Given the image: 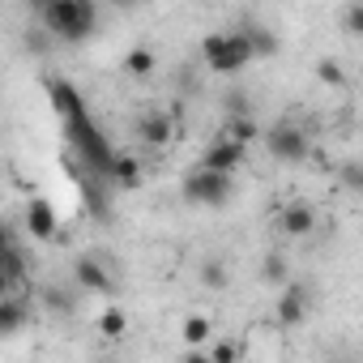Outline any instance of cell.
<instances>
[{
	"label": "cell",
	"instance_id": "1",
	"mask_svg": "<svg viewBox=\"0 0 363 363\" xmlns=\"http://www.w3.org/2000/svg\"><path fill=\"white\" fill-rule=\"evenodd\" d=\"M39 22L60 43H86L99 30V5L94 0H52V5L39 13Z\"/></svg>",
	"mask_w": 363,
	"mask_h": 363
},
{
	"label": "cell",
	"instance_id": "2",
	"mask_svg": "<svg viewBox=\"0 0 363 363\" xmlns=\"http://www.w3.org/2000/svg\"><path fill=\"white\" fill-rule=\"evenodd\" d=\"M65 137H69V150L94 171V175H103V179H111V162H116V154L120 150H111V141L103 137V128L90 120V111H82V116H73V120H65Z\"/></svg>",
	"mask_w": 363,
	"mask_h": 363
},
{
	"label": "cell",
	"instance_id": "3",
	"mask_svg": "<svg viewBox=\"0 0 363 363\" xmlns=\"http://www.w3.org/2000/svg\"><path fill=\"white\" fill-rule=\"evenodd\" d=\"M201 60H206L210 73L235 77V73H244V69L257 60V52H252L248 30L240 26V30H231V35H206V39H201Z\"/></svg>",
	"mask_w": 363,
	"mask_h": 363
},
{
	"label": "cell",
	"instance_id": "4",
	"mask_svg": "<svg viewBox=\"0 0 363 363\" xmlns=\"http://www.w3.org/2000/svg\"><path fill=\"white\" fill-rule=\"evenodd\" d=\"M179 193H184L189 206H210V210H218V206H227L231 193H235V171L197 167V171L184 179V184H179Z\"/></svg>",
	"mask_w": 363,
	"mask_h": 363
},
{
	"label": "cell",
	"instance_id": "5",
	"mask_svg": "<svg viewBox=\"0 0 363 363\" xmlns=\"http://www.w3.org/2000/svg\"><path fill=\"white\" fill-rule=\"evenodd\" d=\"M265 150H269V158H278V162H286V167H295V162H303L308 158V133L299 128V124H291V120H282V124H274L269 133H265Z\"/></svg>",
	"mask_w": 363,
	"mask_h": 363
},
{
	"label": "cell",
	"instance_id": "6",
	"mask_svg": "<svg viewBox=\"0 0 363 363\" xmlns=\"http://www.w3.org/2000/svg\"><path fill=\"white\" fill-rule=\"evenodd\" d=\"M26 235L30 240H56L60 235V214L48 197H30L26 201Z\"/></svg>",
	"mask_w": 363,
	"mask_h": 363
},
{
	"label": "cell",
	"instance_id": "7",
	"mask_svg": "<svg viewBox=\"0 0 363 363\" xmlns=\"http://www.w3.org/2000/svg\"><path fill=\"white\" fill-rule=\"evenodd\" d=\"M308 308H312V291L303 282H286L282 295H278V325H286V329L303 325L308 320Z\"/></svg>",
	"mask_w": 363,
	"mask_h": 363
},
{
	"label": "cell",
	"instance_id": "8",
	"mask_svg": "<svg viewBox=\"0 0 363 363\" xmlns=\"http://www.w3.org/2000/svg\"><path fill=\"white\" fill-rule=\"evenodd\" d=\"M244 158H248V145L223 133V137L201 154V167H210V171H240V167H244Z\"/></svg>",
	"mask_w": 363,
	"mask_h": 363
},
{
	"label": "cell",
	"instance_id": "9",
	"mask_svg": "<svg viewBox=\"0 0 363 363\" xmlns=\"http://www.w3.org/2000/svg\"><path fill=\"white\" fill-rule=\"evenodd\" d=\"M43 90H48V99H52V107H56L60 124L86 111V103H82V94H77V86H73V82H65V77H43Z\"/></svg>",
	"mask_w": 363,
	"mask_h": 363
},
{
	"label": "cell",
	"instance_id": "10",
	"mask_svg": "<svg viewBox=\"0 0 363 363\" xmlns=\"http://www.w3.org/2000/svg\"><path fill=\"white\" fill-rule=\"evenodd\" d=\"M73 278H77V286H82V291L116 295V282H111V274H107V265H103L99 257H77V261H73Z\"/></svg>",
	"mask_w": 363,
	"mask_h": 363
},
{
	"label": "cell",
	"instance_id": "11",
	"mask_svg": "<svg viewBox=\"0 0 363 363\" xmlns=\"http://www.w3.org/2000/svg\"><path fill=\"white\" fill-rule=\"evenodd\" d=\"M22 278H26V252H22V244H18V235H13V227H9V231H5V269H0V291H5V295H18Z\"/></svg>",
	"mask_w": 363,
	"mask_h": 363
},
{
	"label": "cell",
	"instance_id": "12",
	"mask_svg": "<svg viewBox=\"0 0 363 363\" xmlns=\"http://www.w3.org/2000/svg\"><path fill=\"white\" fill-rule=\"evenodd\" d=\"M171 137H175V120H171L167 111H150V116L137 120V141H141V145L162 150V145H171Z\"/></svg>",
	"mask_w": 363,
	"mask_h": 363
},
{
	"label": "cell",
	"instance_id": "13",
	"mask_svg": "<svg viewBox=\"0 0 363 363\" xmlns=\"http://www.w3.org/2000/svg\"><path fill=\"white\" fill-rule=\"evenodd\" d=\"M278 227H282V235L303 240V235H312V231H316V210H312L308 201H291V206L278 214Z\"/></svg>",
	"mask_w": 363,
	"mask_h": 363
},
{
	"label": "cell",
	"instance_id": "14",
	"mask_svg": "<svg viewBox=\"0 0 363 363\" xmlns=\"http://www.w3.org/2000/svg\"><path fill=\"white\" fill-rule=\"evenodd\" d=\"M26 320H30V303L22 295H5V299H0V337L22 333Z\"/></svg>",
	"mask_w": 363,
	"mask_h": 363
},
{
	"label": "cell",
	"instance_id": "15",
	"mask_svg": "<svg viewBox=\"0 0 363 363\" xmlns=\"http://www.w3.org/2000/svg\"><path fill=\"white\" fill-rule=\"evenodd\" d=\"M111 184L116 189H137L141 184V162L133 154H116V162H111Z\"/></svg>",
	"mask_w": 363,
	"mask_h": 363
},
{
	"label": "cell",
	"instance_id": "16",
	"mask_svg": "<svg viewBox=\"0 0 363 363\" xmlns=\"http://www.w3.org/2000/svg\"><path fill=\"white\" fill-rule=\"evenodd\" d=\"M261 282L274 286V291H282V286L291 282V261H286L282 252H269V257L261 261Z\"/></svg>",
	"mask_w": 363,
	"mask_h": 363
},
{
	"label": "cell",
	"instance_id": "17",
	"mask_svg": "<svg viewBox=\"0 0 363 363\" xmlns=\"http://www.w3.org/2000/svg\"><path fill=\"white\" fill-rule=\"evenodd\" d=\"M244 30H248V39H252L257 60H274V56H278V35H274V30H265V26H257V22H244Z\"/></svg>",
	"mask_w": 363,
	"mask_h": 363
},
{
	"label": "cell",
	"instance_id": "18",
	"mask_svg": "<svg viewBox=\"0 0 363 363\" xmlns=\"http://www.w3.org/2000/svg\"><path fill=\"white\" fill-rule=\"evenodd\" d=\"M39 303H43L48 312H56V316H73V312H77V299H73L65 286H43Z\"/></svg>",
	"mask_w": 363,
	"mask_h": 363
},
{
	"label": "cell",
	"instance_id": "19",
	"mask_svg": "<svg viewBox=\"0 0 363 363\" xmlns=\"http://www.w3.org/2000/svg\"><path fill=\"white\" fill-rule=\"evenodd\" d=\"M154 52L150 48H133L128 56H124V73H133V77H145V73H154Z\"/></svg>",
	"mask_w": 363,
	"mask_h": 363
},
{
	"label": "cell",
	"instance_id": "20",
	"mask_svg": "<svg viewBox=\"0 0 363 363\" xmlns=\"http://www.w3.org/2000/svg\"><path fill=\"white\" fill-rule=\"evenodd\" d=\"M197 274H201V282H206V291H223V286H227V265H223L218 257H206Z\"/></svg>",
	"mask_w": 363,
	"mask_h": 363
},
{
	"label": "cell",
	"instance_id": "21",
	"mask_svg": "<svg viewBox=\"0 0 363 363\" xmlns=\"http://www.w3.org/2000/svg\"><path fill=\"white\" fill-rule=\"evenodd\" d=\"M210 333H214V320H210V316H189V320H184V342H189V346H206Z\"/></svg>",
	"mask_w": 363,
	"mask_h": 363
},
{
	"label": "cell",
	"instance_id": "22",
	"mask_svg": "<svg viewBox=\"0 0 363 363\" xmlns=\"http://www.w3.org/2000/svg\"><path fill=\"white\" fill-rule=\"evenodd\" d=\"M337 184L346 189V193H354V197H363V162H342L337 167Z\"/></svg>",
	"mask_w": 363,
	"mask_h": 363
},
{
	"label": "cell",
	"instance_id": "23",
	"mask_svg": "<svg viewBox=\"0 0 363 363\" xmlns=\"http://www.w3.org/2000/svg\"><path fill=\"white\" fill-rule=\"evenodd\" d=\"M227 137L252 145V141H257V120H252V116H227Z\"/></svg>",
	"mask_w": 363,
	"mask_h": 363
},
{
	"label": "cell",
	"instance_id": "24",
	"mask_svg": "<svg viewBox=\"0 0 363 363\" xmlns=\"http://www.w3.org/2000/svg\"><path fill=\"white\" fill-rule=\"evenodd\" d=\"M99 329H103V337H124V329H128V316H124L120 308H103V316H99Z\"/></svg>",
	"mask_w": 363,
	"mask_h": 363
},
{
	"label": "cell",
	"instance_id": "25",
	"mask_svg": "<svg viewBox=\"0 0 363 363\" xmlns=\"http://www.w3.org/2000/svg\"><path fill=\"white\" fill-rule=\"evenodd\" d=\"M316 77H320L325 86H333V90H346V69H342L337 60H320V65H316Z\"/></svg>",
	"mask_w": 363,
	"mask_h": 363
},
{
	"label": "cell",
	"instance_id": "26",
	"mask_svg": "<svg viewBox=\"0 0 363 363\" xmlns=\"http://www.w3.org/2000/svg\"><path fill=\"white\" fill-rule=\"evenodd\" d=\"M223 111H227V116H252V103H248L244 90H227V94H223Z\"/></svg>",
	"mask_w": 363,
	"mask_h": 363
},
{
	"label": "cell",
	"instance_id": "27",
	"mask_svg": "<svg viewBox=\"0 0 363 363\" xmlns=\"http://www.w3.org/2000/svg\"><path fill=\"white\" fill-rule=\"evenodd\" d=\"M342 26H346L354 39H363V0H350V5H346V13H342Z\"/></svg>",
	"mask_w": 363,
	"mask_h": 363
},
{
	"label": "cell",
	"instance_id": "28",
	"mask_svg": "<svg viewBox=\"0 0 363 363\" xmlns=\"http://www.w3.org/2000/svg\"><path fill=\"white\" fill-rule=\"evenodd\" d=\"M240 359V346L235 342H218V346H210V363H235Z\"/></svg>",
	"mask_w": 363,
	"mask_h": 363
},
{
	"label": "cell",
	"instance_id": "29",
	"mask_svg": "<svg viewBox=\"0 0 363 363\" xmlns=\"http://www.w3.org/2000/svg\"><path fill=\"white\" fill-rule=\"evenodd\" d=\"M107 5H111V9H120V13H133L141 0H107Z\"/></svg>",
	"mask_w": 363,
	"mask_h": 363
},
{
	"label": "cell",
	"instance_id": "30",
	"mask_svg": "<svg viewBox=\"0 0 363 363\" xmlns=\"http://www.w3.org/2000/svg\"><path fill=\"white\" fill-rule=\"evenodd\" d=\"M48 5H52V0H26V9H30V13H35V18H39V13H43V9H48Z\"/></svg>",
	"mask_w": 363,
	"mask_h": 363
},
{
	"label": "cell",
	"instance_id": "31",
	"mask_svg": "<svg viewBox=\"0 0 363 363\" xmlns=\"http://www.w3.org/2000/svg\"><path fill=\"white\" fill-rule=\"evenodd\" d=\"M197 5H206V0H197Z\"/></svg>",
	"mask_w": 363,
	"mask_h": 363
}]
</instances>
